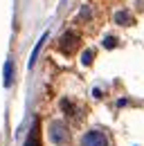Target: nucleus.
I'll use <instances>...</instances> for the list:
<instances>
[{
  "label": "nucleus",
  "instance_id": "1",
  "mask_svg": "<svg viewBox=\"0 0 144 146\" xmlns=\"http://www.w3.org/2000/svg\"><path fill=\"white\" fill-rule=\"evenodd\" d=\"M81 146H108V139L101 130H88L81 137Z\"/></svg>",
  "mask_w": 144,
  "mask_h": 146
},
{
  "label": "nucleus",
  "instance_id": "2",
  "mask_svg": "<svg viewBox=\"0 0 144 146\" xmlns=\"http://www.w3.org/2000/svg\"><path fill=\"white\" fill-rule=\"evenodd\" d=\"M50 137H52L54 144H68L70 133H68V128L63 126L61 121H54L52 126H50Z\"/></svg>",
  "mask_w": 144,
  "mask_h": 146
},
{
  "label": "nucleus",
  "instance_id": "3",
  "mask_svg": "<svg viewBox=\"0 0 144 146\" xmlns=\"http://www.w3.org/2000/svg\"><path fill=\"white\" fill-rule=\"evenodd\" d=\"M77 47H79V36H77V34L68 32V34L61 36V40H59V50H61L63 54H72Z\"/></svg>",
  "mask_w": 144,
  "mask_h": 146
},
{
  "label": "nucleus",
  "instance_id": "4",
  "mask_svg": "<svg viewBox=\"0 0 144 146\" xmlns=\"http://www.w3.org/2000/svg\"><path fill=\"white\" fill-rule=\"evenodd\" d=\"M25 146H41V133H38V124H34L32 133L27 135V142H25Z\"/></svg>",
  "mask_w": 144,
  "mask_h": 146
},
{
  "label": "nucleus",
  "instance_id": "5",
  "mask_svg": "<svg viewBox=\"0 0 144 146\" xmlns=\"http://www.w3.org/2000/svg\"><path fill=\"white\" fill-rule=\"evenodd\" d=\"M5 86H7V88L11 86V61L5 63Z\"/></svg>",
  "mask_w": 144,
  "mask_h": 146
},
{
  "label": "nucleus",
  "instance_id": "6",
  "mask_svg": "<svg viewBox=\"0 0 144 146\" xmlns=\"http://www.w3.org/2000/svg\"><path fill=\"white\" fill-rule=\"evenodd\" d=\"M115 20H117L119 25H128V23H133V18H131L128 14H117V16H115Z\"/></svg>",
  "mask_w": 144,
  "mask_h": 146
},
{
  "label": "nucleus",
  "instance_id": "7",
  "mask_svg": "<svg viewBox=\"0 0 144 146\" xmlns=\"http://www.w3.org/2000/svg\"><path fill=\"white\" fill-rule=\"evenodd\" d=\"M90 61H92V52H86L83 54V63H90Z\"/></svg>",
  "mask_w": 144,
  "mask_h": 146
}]
</instances>
